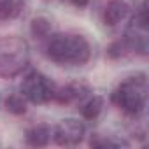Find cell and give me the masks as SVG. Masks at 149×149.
<instances>
[{
    "label": "cell",
    "instance_id": "obj_1",
    "mask_svg": "<svg viewBox=\"0 0 149 149\" xmlns=\"http://www.w3.org/2000/svg\"><path fill=\"white\" fill-rule=\"evenodd\" d=\"M46 54L60 65H84L91 56V47L83 35L56 33L49 37Z\"/></svg>",
    "mask_w": 149,
    "mask_h": 149
},
{
    "label": "cell",
    "instance_id": "obj_11",
    "mask_svg": "<svg viewBox=\"0 0 149 149\" xmlns=\"http://www.w3.org/2000/svg\"><path fill=\"white\" fill-rule=\"evenodd\" d=\"M6 109L13 114H23L26 111V104L23 100V97L19 95H11L7 100H6Z\"/></svg>",
    "mask_w": 149,
    "mask_h": 149
},
{
    "label": "cell",
    "instance_id": "obj_4",
    "mask_svg": "<svg viewBox=\"0 0 149 149\" xmlns=\"http://www.w3.org/2000/svg\"><path fill=\"white\" fill-rule=\"evenodd\" d=\"M21 93L33 104H46L54 97V84L40 72H30L21 83Z\"/></svg>",
    "mask_w": 149,
    "mask_h": 149
},
{
    "label": "cell",
    "instance_id": "obj_5",
    "mask_svg": "<svg viewBox=\"0 0 149 149\" xmlns=\"http://www.w3.org/2000/svg\"><path fill=\"white\" fill-rule=\"evenodd\" d=\"M53 137L60 146H77L84 139V125L77 119H63L53 128Z\"/></svg>",
    "mask_w": 149,
    "mask_h": 149
},
{
    "label": "cell",
    "instance_id": "obj_14",
    "mask_svg": "<svg viewBox=\"0 0 149 149\" xmlns=\"http://www.w3.org/2000/svg\"><path fill=\"white\" fill-rule=\"evenodd\" d=\"M70 2H72L74 6H76V7H86L90 0H70Z\"/></svg>",
    "mask_w": 149,
    "mask_h": 149
},
{
    "label": "cell",
    "instance_id": "obj_6",
    "mask_svg": "<svg viewBox=\"0 0 149 149\" xmlns=\"http://www.w3.org/2000/svg\"><path fill=\"white\" fill-rule=\"evenodd\" d=\"M128 13H130V6L126 0H109L104 11V21L109 26H116L128 16Z\"/></svg>",
    "mask_w": 149,
    "mask_h": 149
},
{
    "label": "cell",
    "instance_id": "obj_8",
    "mask_svg": "<svg viewBox=\"0 0 149 149\" xmlns=\"http://www.w3.org/2000/svg\"><path fill=\"white\" fill-rule=\"evenodd\" d=\"M51 135H53L51 126L37 125V126H32L26 132V142L33 147H42V146H47V142L51 140Z\"/></svg>",
    "mask_w": 149,
    "mask_h": 149
},
{
    "label": "cell",
    "instance_id": "obj_12",
    "mask_svg": "<svg viewBox=\"0 0 149 149\" xmlns=\"http://www.w3.org/2000/svg\"><path fill=\"white\" fill-rule=\"evenodd\" d=\"M51 32V23L46 18H35L32 21V33L35 37H47Z\"/></svg>",
    "mask_w": 149,
    "mask_h": 149
},
{
    "label": "cell",
    "instance_id": "obj_10",
    "mask_svg": "<svg viewBox=\"0 0 149 149\" xmlns=\"http://www.w3.org/2000/svg\"><path fill=\"white\" fill-rule=\"evenodd\" d=\"M102 105H104V100L100 97H91L90 100H86L81 107V114L86 118V119H95L100 111H102Z\"/></svg>",
    "mask_w": 149,
    "mask_h": 149
},
{
    "label": "cell",
    "instance_id": "obj_3",
    "mask_svg": "<svg viewBox=\"0 0 149 149\" xmlns=\"http://www.w3.org/2000/svg\"><path fill=\"white\" fill-rule=\"evenodd\" d=\"M146 98H147V84L144 76L128 77L112 93V100L130 116H137L139 112H142Z\"/></svg>",
    "mask_w": 149,
    "mask_h": 149
},
{
    "label": "cell",
    "instance_id": "obj_13",
    "mask_svg": "<svg viewBox=\"0 0 149 149\" xmlns=\"http://www.w3.org/2000/svg\"><path fill=\"white\" fill-rule=\"evenodd\" d=\"M91 146L93 147H128V142L123 140V139H100V137H95L91 139Z\"/></svg>",
    "mask_w": 149,
    "mask_h": 149
},
{
    "label": "cell",
    "instance_id": "obj_7",
    "mask_svg": "<svg viewBox=\"0 0 149 149\" xmlns=\"http://www.w3.org/2000/svg\"><path fill=\"white\" fill-rule=\"evenodd\" d=\"M86 93H88V90L83 84H68L65 88L54 90V97L53 98L58 100L60 104H68V102H74V100H81Z\"/></svg>",
    "mask_w": 149,
    "mask_h": 149
},
{
    "label": "cell",
    "instance_id": "obj_2",
    "mask_svg": "<svg viewBox=\"0 0 149 149\" xmlns=\"http://www.w3.org/2000/svg\"><path fill=\"white\" fill-rule=\"evenodd\" d=\"M28 42L18 35L0 37V77H14L28 65Z\"/></svg>",
    "mask_w": 149,
    "mask_h": 149
},
{
    "label": "cell",
    "instance_id": "obj_9",
    "mask_svg": "<svg viewBox=\"0 0 149 149\" xmlns=\"http://www.w3.org/2000/svg\"><path fill=\"white\" fill-rule=\"evenodd\" d=\"M23 9V0H0V19H13Z\"/></svg>",
    "mask_w": 149,
    "mask_h": 149
}]
</instances>
